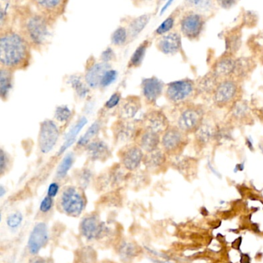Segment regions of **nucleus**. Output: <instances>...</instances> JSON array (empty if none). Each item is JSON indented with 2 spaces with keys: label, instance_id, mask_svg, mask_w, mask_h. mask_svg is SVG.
<instances>
[{
  "label": "nucleus",
  "instance_id": "obj_47",
  "mask_svg": "<svg viewBox=\"0 0 263 263\" xmlns=\"http://www.w3.org/2000/svg\"><path fill=\"white\" fill-rule=\"evenodd\" d=\"M59 189H60V187H59V185L57 182L51 183V184L49 185V188H48V196L52 197V198L55 197V196L58 194Z\"/></svg>",
  "mask_w": 263,
  "mask_h": 263
},
{
  "label": "nucleus",
  "instance_id": "obj_11",
  "mask_svg": "<svg viewBox=\"0 0 263 263\" xmlns=\"http://www.w3.org/2000/svg\"><path fill=\"white\" fill-rule=\"evenodd\" d=\"M49 240L47 226L44 222L37 223L33 227L28 240V249L30 254L37 255L46 245Z\"/></svg>",
  "mask_w": 263,
  "mask_h": 263
},
{
  "label": "nucleus",
  "instance_id": "obj_26",
  "mask_svg": "<svg viewBox=\"0 0 263 263\" xmlns=\"http://www.w3.org/2000/svg\"><path fill=\"white\" fill-rule=\"evenodd\" d=\"M87 124H88V119L86 117H82L81 118L79 119L75 125L72 127L71 129L69 131V132L65 136V141H64L61 148V152L64 153L69 147L73 145L74 142H76V138H77V135Z\"/></svg>",
  "mask_w": 263,
  "mask_h": 263
},
{
  "label": "nucleus",
  "instance_id": "obj_28",
  "mask_svg": "<svg viewBox=\"0 0 263 263\" xmlns=\"http://www.w3.org/2000/svg\"><path fill=\"white\" fill-rule=\"evenodd\" d=\"M151 20L150 14H144L133 19L128 26V37L129 39L136 38L144 30Z\"/></svg>",
  "mask_w": 263,
  "mask_h": 263
},
{
  "label": "nucleus",
  "instance_id": "obj_18",
  "mask_svg": "<svg viewBox=\"0 0 263 263\" xmlns=\"http://www.w3.org/2000/svg\"><path fill=\"white\" fill-rule=\"evenodd\" d=\"M236 60L231 56L224 55L220 57L212 66V71L220 81L230 79L234 72Z\"/></svg>",
  "mask_w": 263,
  "mask_h": 263
},
{
  "label": "nucleus",
  "instance_id": "obj_43",
  "mask_svg": "<svg viewBox=\"0 0 263 263\" xmlns=\"http://www.w3.org/2000/svg\"><path fill=\"white\" fill-rule=\"evenodd\" d=\"M53 201L52 197L46 196L44 197L43 201H41V206H40V210L43 212V213H46V212H49L53 207Z\"/></svg>",
  "mask_w": 263,
  "mask_h": 263
},
{
  "label": "nucleus",
  "instance_id": "obj_12",
  "mask_svg": "<svg viewBox=\"0 0 263 263\" xmlns=\"http://www.w3.org/2000/svg\"><path fill=\"white\" fill-rule=\"evenodd\" d=\"M121 164L123 167L128 171L137 170L141 162L144 161V153L143 150L137 145H130L124 148L121 152Z\"/></svg>",
  "mask_w": 263,
  "mask_h": 263
},
{
  "label": "nucleus",
  "instance_id": "obj_15",
  "mask_svg": "<svg viewBox=\"0 0 263 263\" xmlns=\"http://www.w3.org/2000/svg\"><path fill=\"white\" fill-rule=\"evenodd\" d=\"M157 46L161 53L166 55H174L181 49V35L177 32H170L158 40Z\"/></svg>",
  "mask_w": 263,
  "mask_h": 263
},
{
  "label": "nucleus",
  "instance_id": "obj_14",
  "mask_svg": "<svg viewBox=\"0 0 263 263\" xmlns=\"http://www.w3.org/2000/svg\"><path fill=\"white\" fill-rule=\"evenodd\" d=\"M165 84L157 77L145 78L141 82V91L145 100L150 104H154L161 97Z\"/></svg>",
  "mask_w": 263,
  "mask_h": 263
},
{
  "label": "nucleus",
  "instance_id": "obj_7",
  "mask_svg": "<svg viewBox=\"0 0 263 263\" xmlns=\"http://www.w3.org/2000/svg\"><path fill=\"white\" fill-rule=\"evenodd\" d=\"M188 136L178 127H169L161 137V145L163 151L168 154L180 153L188 145L189 141Z\"/></svg>",
  "mask_w": 263,
  "mask_h": 263
},
{
  "label": "nucleus",
  "instance_id": "obj_52",
  "mask_svg": "<svg viewBox=\"0 0 263 263\" xmlns=\"http://www.w3.org/2000/svg\"><path fill=\"white\" fill-rule=\"evenodd\" d=\"M101 263H113V262H110V261H104V262H101Z\"/></svg>",
  "mask_w": 263,
  "mask_h": 263
},
{
  "label": "nucleus",
  "instance_id": "obj_31",
  "mask_svg": "<svg viewBox=\"0 0 263 263\" xmlns=\"http://www.w3.org/2000/svg\"><path fill=\"white\" fill-rule=\"evenodd\" d=\"M232 116L238 121H246L250 116V108L246 101H237L232 107Z\"/></svg>",
  "mask_w": 263,
  "mask_h": 263
},
{
  "label": "nucleus",
  "instance_id": "obj_20",
  "mask_svg": "<svg viewBox=\"0 0 263 263\" xmlns=\"http://www.w3.org/2000/svg\"><path fill=\"white\" fill-rule=\"evenodd\" d=\"M116 142L126 143L135 137L136 126L133 122L120 120L113 128Z\"/></svg>",
  "mask_w": 263,
  "mask_h": 263
},
{
  "label": "nucleus",
  "instance_id": "obj_41",
  "mask_svg": "<svg viewBox=\"0 0 263 263\" xmlns=\"http://www.w3.org/2000/svg\"><path fill=\"white\" fill-rule=\"evenodd\" d=\"M22 221V216L20 212H13L8 216L6 219L8 226L12 229H16L21 225Z\"/></svg>",
  "mask_w": 263,
  "mask_h": 263
},
{
  "label": "nucleus",
  "instance_id": "obj_40",
  "mask_svg": "<svg viewBox=\"0 0 263 263\" xmlns=\"http://www.w3.org/2000/svg\"><path fill=\"white\" fill-rule=\"evenodd\" d=\"M117 77V72L115 69H108V71L104 73L100 87L103 88H108V86H110V84L115 82Z\"/></svg>",
  "mask_w": 263,
  "mask_h": 263
},
{
  "label": "nucleus",
  "instance_id": "obj_53",
  "mask_svg": "<svg viewBox=\"0 0 263 263\" xmlns=\"http://www.w3.org/2000/svg\"><path fill=\"white\" fill-rule=\"evenodd\" d=\"M82 263V262L78 261V262H77V263Z\"/></svg>",
  "mask_w": 263,
  "mask_h": 263
},
{
  "label": "nucleus",
  "instance_id": "obj_13",
  "mask_svg": "<svg viewBox=\"0 0 263 263\" xmlns=\"http://www.w3.org/2000/svg\"><path fill=\"white\" fill-rule=\"evenodd\" d=\"M145 130L154 133H164L170 127L169 121L161 110H153L148 112L144 120Z\"/></svg>",
  "mask_w": 263,
  "mask_h": 263
},
{
  "label": "nucleus",
  "instance_id": "obj_22",
  "mask_svg": "<svg viewBox=\"0 0 263 263\" xmlns=\"http://www.w3.org/2000/svg\"><path fill=\"white\" fill-rule=\"evenodd\" d=\"M219 79L216 77L213 72L211 71L206 73L204 77L196 84L197 94L201 95H213L215 90L220 83Z\"/></svg>",
  "mask_w": 263,
  "mask_h": 263
},
{
  "label": "nucleus",
  "instance_id": "obj_42",
  "mask_svg": "<svg viewBox=\"0 0 263 263\" xmlns=\"http://www.w3.org/2000/svg\"><path fill=\"white\" fill-rule=\"evenodd\" d=\"M121 96L119 93H114L110 96V98L108 99L107 102L104 104L105 108L108 109H113L118 106L119 104L121 102Z\"/></svg>",
  "mask_w": 263,
  "mask_h": 263
},
{
  "label": "nucleus",
  "instance_id": "obj_32",
  "mask_svg": "<svg viewBox=\"0 0 263 263\" xmlns=\"http://www.w3.org/2000/svg\"><path fill=\"white\" fill-rule=\"evenodd\" d=\"M148 45H149L148 41H145L137 46L129 61V65H128L129 67H138L141 66L146 55Z\"/></svg>",
  "mask_w": 263,
  "mask_h": 263
},
{
  "label": "nucleus",
  "instance_id": "obj_8",
  "mask_svg": "<svg viewBox=\"0 0 263 263\" xmlns=\"http://www.w3.org/2000/svg\"><path fill=\"white\" fill-rule=\"evenodd\" d=\"M60 137V131L54 121L45 120L41 124L39 133L38 145L43 153H48L57 145Z\"/></svg>",
  "mask_w": 263,
  "mask_h": 263
},
{
  "label": "nucleus",
  "instance_id": "obj_16",
  "mask_svg": "<svg viewBox=\"0 0 263 263\" xmlns=\"http://www.w3.org/2000/svg\"><path fill=\"white\" fill-rule=\"evenodd\" d=\"M110 69H111L110 64L106 63H93L90 64L87 68L85 73V81L88 87L92 88L100 87L104 73Z\"/></svg>",
  "mask_w": 263,
  "mask_h": 263
},
{
  "label": "nucleus",
  "instance_id": "obj_45",
  "mask_svg": "<svg viewBox=\"0 0 263 263\" xmlns=\"http://www.w3.org/2000/svg\"><path fill=\"white\" fill-rule=\"evenodd\" d=\"M9 157L6 152H4L2 149L0 151V173L1 175L6 172V168L9 165Z\"/></svg>",
  "mask_w": 263,
  "mask_h": 263
},
{
  "label": "nucleus",
  "instance_id": "obj_27",
  "mask_svg": "<svg viewBox=\"0 0 263 263\" xmlns=\"http://www.w3.org/2000/svg\"><path fill=\"white\" fill-rule=\"evenodd\" d=\"M165 161H166L165 152L157 148L155 151L147 153L143 161L148 170H155L164 165Z\"/></svg>",
  "mask_w": 263,
  "mask_h": 263
},
{
  "label": "nucleus",
  "instance_id": "obj_37",
  "mask_svg": "<svg viewBox=\"0 0 263 263\" xmlns=\"http://www.w3.org/2000/svg\"><path fill=\"white\" fill-rule=\"evenodd\" d=\"M128 39V29L123 26H119L111 35L112 44L115 46H122L126 44Z\"/></svg>",
  "mask_w": 263,
  "mask_h": 263
},
{
  "label": "nucleus",
  "instance_id": "obj_35",
  "mask_svg": "<svg viewBox=\"0 0 263 263\" xmlns=\"http://www.w3.org/2000/svg\"><path fill=\"white\" fill-rule=\"evenodd\" d=\"M101 125H102V123L98 120V121H96L95 122L93 123V125H90L86 133H84V135L80 137V139L77 141V146L87 147V145L90 143V140L99 133L101 130Z\"/></svg>",
  "mask_w": 263,
  "mask_h": 263
},
{
  "label": "nucleus",
  "instance_id": "obj_17",
  "mask_svg": "<svg viewBox=\"0 0 263 263\" xmlns=\"http://www.w3.org/2000/svg\"><path fill=\"white\" fill-rule=\"evenodd\" d=\"M41 14L48 20L55 18L64 13L66 7V2L61 0H42L34 2Z\"/></svg>",
  "mask_w": 263,
  "mask_h": 263
},
{
  "label": "nucleus",
  "instance_id": "obj_39",
  "mask_svg": "<svg viewBox=\"0 0 263 263\" xmlns=\"http://www.w3.org/2000/svg\"><path fill=\"white\" fill-rule=\"evenodd\" d=\"M72 116V111L66 105L57 107L55 110L54 117L59 122L65 123L69 121Z\"/></svg>",
  "mask_w": 263,
  "mask_h": 263
},
{
  "label": "nucleus",
  "instance_id": "obj_33",
  "mask_svg": "<svg viewBox=\"0 0 263 263\" xmlns=\"http://www.w3.org/2000/svg\"><path fill=\"white\" fill-rule=\"evenodd\" d=\"M68 84L72 87L76 93L81 98H85L90 92L89 88L83 82L82 78L77 75L69 76L68 78Z\"/></svg>",
  "mask_w": 263,
  "mask_h": 263
},
{
  "label": "nucleus",
  "instance_id": "obj_51",
  "mask_svg": "<svg viewBox=\"0 0 263 263\" xmlns=\"http://www.w3.org/2000/svg\"><path fill=\"white\" fill-rule=\"evenodd\" d=\"M5 192H5L3 187L1 186V188H0V195H1V196H3Z\"/></svg>",
  "mask_w": 263,
  "mask_h": 263
},
{
  "label": "nucleus",
  "instance_id": "obj_3",
  "mask_svg": "<svg viewBox=\"0 0 263 263\" xmlns=\"http://www.w3.org/2000/svg\"><path fill=\"white\" fill-rule=\"evenodd\" d=\"M241 93L240 83L226 79L220 81L213 93V102L218 108H224L232 107L240 101Z\"/></svg>",
  "mask_w": 263,
  "mask_h": 263
},
{
  "label": "nucleus",
  "instance_id": "obj_36",
  "mask_svg": "<svg viewBox=\"0 0 263 263\" xmlns=\"http://www.w3.org/2000/svg\"><path fill=\"white\" fill-rule=\"evenodd\" d=\"M74 162V156L73 153H69L63 158L61 162L60 163L58 168L56 172V177L57 179H63L66 177L70 168L73 166Z\"/></svg>",
  "mask_w": 263,
  "mask_h": 263
},
{
  "label": "nucleus",
  "instance_id": "obj_29",
  "mask_svg": "<svg viewBox=\"0 0 263 263\" xmlns=\"http://www.w3.org/2000/svg\"><path fill=\"white\" fill-rule=\"evenodd\" d=\"M13 88L12 70L2 67L0 70V96L2 100L7 98Z\"/></svg>",
  "mask_w": 263,
  "mask_h": 263
},
{
  "label": "nucleus",
  "instance_id": "obj_6",
  "mask_svg": "<svg viewBox=\"0 0 263 263\" xmlns=\"http://www.w3.org/2000/svg\"><path fill=\"white\" fill-rule=\"evenodd\" d=\"M195 94H197L196 84L191 79L171 82L168 84L165 93L168 101L176 105L188 103Z\"/></svg>",
  "mask_w": 263,
  "mask_h": 263
},
{
  "label": "nucleus",
  "instance_id": "obj_48",
  "mask_svg": "<svg viewBox=\"0 0 263 263\" xmlns=\"http://www.w3.org/2000/svg\"><path fill=\"white\" fill-rule=\"evenodd\" d=\"M218 3L219 4L221 7L224 9H229V8L232 7L236 3V1L233 0H223V1H219Z\"/></svg>",
  "mask_w": 263,
  "mask_h": 263
},
{
  "label": "nucleus",
  "instance_id": "obj_38",
  "mask_svg": "<svg viewBox=\"0 0 263 263\" xmlns=\"http://www.w3.org/2000/svg\"><path fill=\"white\" fill-rule=\"evenodd\" d=\"M175 17L173 14L171 15L170 17H168L165 21H163L161 25L157 28L155 30L156 34L164 36L167 33H170L175 26Z\"/></svg>",
  "mask_w": 263,
  "mask_h": 263
},
{
  "label": "nucleus",
  "instance_id": "obj_49",
  "mask_svg": "<svg viewBox=\"0 0 263 263\" xmlns=\"http://www.w3.org/2000/svg\"><path fill=\"white\" fill-rule=\"evenodd\" d=\"M30 263H53V262L48 258L36 257L32 260Z\"/></svg>",
  "mask_w": 263,
  "mask_h": 263
},
{
  "label": "nucleus",
  "instance_id": "obj_21",
  "mask_svg": "<svg viewBox=\"0 0 263 263\" xmlns=\"http://www.w3.org/2000/svg\"><path fill=\"white\" fill-rule=\"evenodd\" d=\"M255 67L256 64L254 61H252L249 57H240L236 59L234 72L232 73L230 79L240 83L250 75Z\"/></svg>",
  "mask_w": 263,
  "mask_h": 263
},
{
  "label": "nucleus",
  "instance_id": "obj_24",
  "mask_svg": "<svg viewBox=\"0 0 263 263\" xmlns=\"http://www.w3.org/2000/svg\"><path fill=\"white\" fill-rule=\"evenodd\" d=\"M140 252L141 249L137 244L126 240L121 241L117 248V253L120 259L125 263H130L140 254Z\"/></svg>",
  "mask_w": 263,
  "mask_h": 263
},
{
  "label": "nucleus",
  "instance_id": "obj_44",
  "mask_svg": "<svg viewBox=\"0 0 263 263\" xmlns=\"http://www.w3.org/2000/svg\"><path fill=\"white\" fill-rule=\"evenodd\" d=\"M114 58H115V53H114L113 49L110 47L107 48V49L101 53V62L108 64V63L113 61Z\"/></svg>",
  "mask_w": 263,
  "mask_h": 263
},
{
  "label": "nucleus",
  "instance_id": "obj_50",
  "mask_svg": "<svg viewBox=\"0 0 263 263\" xmlns=\"http://www.w3.org/2000/svg\"><path fill=\"white\" fill-rule=\"evenodd\" d=\"M172 2H173V1H169V2H168L166 4H165V6H164V7L161 9V15H162L163 13H165V12L166 11V9H168V7H169V6H171V4H172Z\"/></svg>",
  "mask_w": 263,
  "mask_h": 263
},
{
  "label": "nucleus",
  "instance_id": "obj_2",
  "mask_svg": "<svg viewBox=\"0 0 263 263\" xmlns=\"http://www.w3.org/2000/svg\"><path fill=\"white\" fill-rule=\"evenodd\" d=\"M21 34L29 45L34 47L44 46L51 33L49 20L39 13H30L26 15L21 21Z\"/></svg>",
  "mask_w": 263,
  "mask_h": 263
},
{
  "label": "nucleus",
  "instance_id": "obj_10",
  "mask_svg": "<svg viewBox=\"0 0 263 263\" xmlns=\"http://www.w3.org/2000/svg\"><path fill=\"white\" fill-rule=\"evenodd\" d=\"M81 232L84 238L92 241L102 238L108 232V228L98 216L90 215L84 218L81 221Z\"/></svg>",
  "mask_w": 263,
  "mask_h": 263
},
{
  "label": "nucleus",
  "instance_id": "obj_54",
  "mask_svg": "<svg viewBox=\"0 0 263 263\" xmlns=\"http://www.w3.org/2000/svg\"></svg>",
  "mask_w": 263,
  "mask_h": 263
},
{
  "label": "nucleus",
  "instance_id": "obj_1",
  "mask_svg": "<svg viewBox=\"0 0 263 263\" xmlns=\"http://www.w3.org/2000/svg\"><path fill=\"white\" fill-rule=\"evenodd\" d=\"M30 59V45L21 33L2 32L0 37V63L2 67L16 69L26 67Z\"/></svg>",
  "mask_w": 263,
  "mask_h": 263
},
{
  "label": "nucleus",
  "instance_id": "obj_46",
  "mask_svg": "<svg viewBox=\"0 0 263 263\" xmlns=\"http://www.w3.org/2000/svg\"><path fill=\"white\" fill-rule=\"evenodd\" d=\"M92 174L89 169H85L81 172V177H80V181L83 187H87L88 184L90 183L91 179Z\"/></svg>",
  "mask_w": 263,
  "mask_h": 263
},
{
  "label": "nucleus",
  "instance_id": "obj_30",
  "mask_svg": "<svg viewBox=\"0 0 263 263\" xmlns=\"http://www.w3.org/2000/svg\"><path fill=\"white\" fill-rule=\"evenodd\" d=\"M241 45V32L240 29L232 30L225 38V55L232 57L240 49Z\"/></svg>",
  "mask_w": 263,
  "mask_h": 263
},
{
  "label": "nucleus",
  "instance_id": "obj_4",
  "mask_svg": "<svg viewBox=\"0 0 263 263\" xmlns=\"http://www.w3.org/2000/svg\"><path fill=\"white\" fill-rule=\"evenodd\" d=\"M59 205L64 214L69 217H78L85 208L86 201L81 190L75 187L69 186L63 191Z\"/></svg>",
  "mask_w": 263,
  "mask_h": 263
},
{
  "label": "nucleus",
  "instance_id": "obj_5",
  "mask_svg": "<svg viewBox=\"0 0 263 263\" xmlns=\"http://www.w3.org/2000/svg\"><path fill=\"white\" fill-rule=\"evenodd\" d=\"M205 110L199 104L188 105L181 112L177 120V127L186 134L196 133L205 120Z\"/></svg>",
  "mask_w": 263,
  "mask_h": 263
},
{
  "label": "nucleus",
  "instance_id": "obj_9",
  "mask_svg": "<svg viewBox=\"0 0 263 263\" xmlns=\"http://www.w3.org/2000/svg\"><path fill=\"white\" fill-rule=\"evenodd\" d=\"M205 24V17L195 12H188L183 16L180 22L181 31L184 37L191 41L199 37Z\"/></svg>",
  "mask_w": 263,
  "mask_h": 263
},
{
  "label": "nucleus",
  "instance_id": "obj_25",
  "mask_svg": "<svg viewBox=\"0 0 263 263\" xmlns=\"http://www.w3.org/2000/svg\"><path fill=\"white\" fill-rule=\"evenodd\" d=\"M160 143H161L160 134L151 131L145 130L139 137L138 146L142 150L149 153L157 149Z\"/></svg>",
  "mask_w": 263,
  "mask_h": 263
},
{
  "label": "nucleus",
  "instance_id": "obj_34",
  "mask_svg": "<svg viewBox=\"0 0 263 263\" xmlns=\"http://www.w3.org/2000/svg\"><path fill=\"white\" fill-rule=\"evenodd\" d=\"M196 134L197 144L199 145H205L214 136L215 129L213 127L204 122Z\"/></svg>",
  "mask_w": 263,
  "mask_h": 263
},
{
  "label": "nucleus",
  "instance_id": "obj_19",
  "mask_svg": "<svg viewBox=\"0 0 263 263\" xmlns=\"http://www.w3.org/2000/svg\"><path fill=\"white\" fill-rule=\"evenodd\" d=\"M141 99L136 96H131L124 100L119 107L118 117L122 121H130L135 117L141 109Z\"/></svg>",
  "mask_w": 263,
  "mask_h": 263
},
{
  "label": "nucleus",
  "instance_id": "obj_23",
  "mask_svg": "<svg viewBox=\"0 0 263 263\" xmlns=\"http://www.w3.org/2000/svg\"><path fill=\"white\" fill-rule=\"evenodd\" d=\"M88 155L93 161H103L110 156V149L102 141H93L86 147Z\"/></svg>",
  "mask_w": 263,
  "mask_h": 263
}]
</instances>
